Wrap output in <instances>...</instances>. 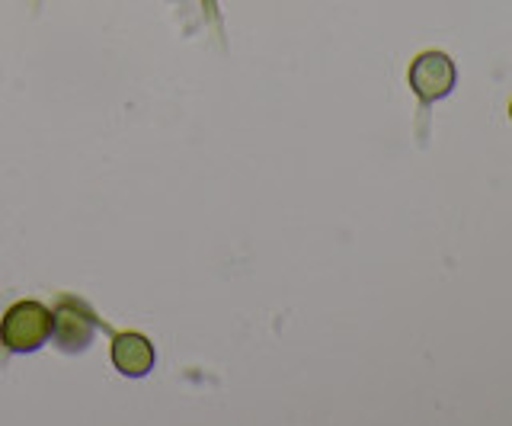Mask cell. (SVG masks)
<instances>
[{"mask_svg": "<svg viewBox=\"0 0 512 426\" xmlns=\"http://www.w3.org/2000/svg\"><path fill=\"white\" fill-rule=\"evenodd\" d=\"M52 337V311L42 302H16L0 321V343L10 353H32Z\"/></svg>", "mask_w": 512, "mask_h": 426, "instance_id": "6da1fadb", "label": "cell"}, {"mask_svg": "<svg viewBox=\"0 0 512 426\" xmlns=\"http://www.w3.org/2000/svg\"><path fill=\"white\" fill-rule=\"evenodd\" d=\"M509 116H512V106H509Z\"/></svg>", "mask_w": 512, "mask_h": 426, "instance_id": "5b68a950", "label": "cell"}, {"mask_svg": "<svg viewBox=\"0 0 512 426\" xmlns=\"http://www.w3.org/2000/svg\"><path fill=\"white\" fill-rule=\"evenodd\" d=\"M93 334H96L93 311L84 302H77V298H64L58 311H52V337L58 340L64 353L87 350Z\"/></svg>", "mask_w": 512, "mask_h": 426, "instance_id": "3957f363", "label": "cell"}, {"mask_svg": "<svg viewBox=\"0 0 512 426\" xmlns=\"http://www.w3.org/2000/svg\"><path fill=\"white\" fill-rule=\"evenodd\" d=\"M455 84H458L455 61L445 52H423L410 65V87L423 103L445 100L455 90Z\"/></svg>", "mask_w": 512, "mask_h": 426, "instance_id": "7a4b0ae2", "label": "cell"}, {"mask_svg": "<svg viewBox=\"0 0 512 426\" xmlns=\"http://www.w3.org/2000/svg\"><path fill=\"white\" fill-rule=\"evenodd\" d=\"M112 362H116V369L128 378H144L151 369H154V346L148 337L141 334H119L112 340Z\"/></svg>", "mask_w": 512, "mask_h": 426, "instance_id": "277c9868", "label": "cell"}]
</instances>
